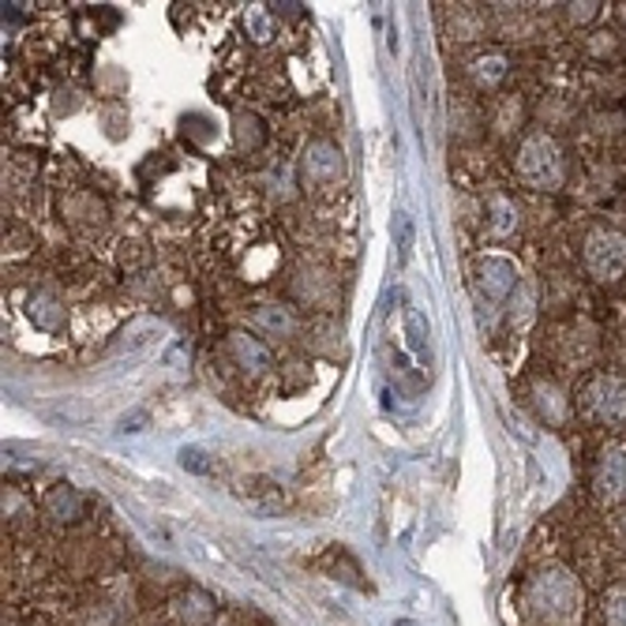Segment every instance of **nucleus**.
<instances>
[{
	"instance_id": "nucleus-1",
	"label": "nucleus",
	"mask_w": 626,
	"mask_h": 626,
	"mask_svg": "<svg viewBox=\"0 0 626 626\" xmlns=\"http://www.w3.org/2000/svg\"><path fill=\"white\" fill-rule=\"evenodd\" d=\"M529 607H533L536 619H544L548 626H567L581 612V586L559 567L541 570L529 581Z\"/></svg>"
},
{
	"instance_id": "nucleus-2",
	"label": "nucleus",
	"mask_w": 626,
	"mask_h": 626,
	"mask_svg": "<svg viewBox=\"0 0 626 626\" xmlns=\"http://www.w3.org/2000/svg\"><path fill=\"white\" fill-rule=\"evenodd\" d=\"M514 170L522 176V184H529L533 192H555L567 181V158H563V147L555 143L548 131H533L518 147Z\"/></svg>"
},
{
	"instance_id": "nucleus-3",
	"label": "nucleus",
	"mask_w": 626,
	"mask_h": 626,
	"mask_svg": "<svg viewBox=\"0 0 626 626\" xmlns=\"http://www.w3.org/2000/svg\"><path fill=\"white\" fill-rule=\"evenodd\" d=\"M581 409L607 428H626V379L623 375H596L581 391Z\"/></svg>"
},
{
	"instance_id": "nucleus-4",
	"label": "nucleus",
	"mask_w": 626,
	"mask_h": 626,
	"mask_svg": "<svg viewBox=\"0 0 626 626\" xmlns=\"http://www.w3.org/2000/svg\"><path fill=\"white\" fill-rule=\"evenodd\" d=\"M586 270L596 281H619L626 275V236L615 229H593L586 236Z\"/></svg>"
},
{
	"instance_id": "nucleus-5",
	"label": "nucleus",
	"mask_w": 626,
	"mask_h": 626,
	"mask_svg": "<svg viewBox=\"0 0 626 626\" xmlns=\"http://www.w3.org/2000/svg\"><path fill=\"white\" fill-rule=\"evenodd\" d=\"M593 496L601 499L604 507H619V502H626V443L604 447L601 457H596Z\"/></svg>"
},
{
	"instance_id": "nucleus-6",
	"label": "nucleus",
	"mask_w": 626,
	"mask_h": 626,
	"mask_svg": "<svg viewBox=\"0 0 626 626\" xmlns=\"http://www.w3.org/2000/svg\"><path fill=\"white\" fill-rule=\"evenodd\" d=\"M518 289V267L507 255H484L476 263V293L488 304H502Z\"/></svg>"
},
{
	"instance_id": "nucleus-7",
	"label": "nucleus",
	"mask_w": 626,
	"mask_h": 626,
	"mask_svg": "<svg viewBox=\"0 0 626 626\" xmlns=\"http://www.w3.org/2000/svg\"><path fill=\"white\" fill-rule=\"evenodd\" d=\"M301 173L308 184H334L346 173V154H341V147L331 143V139H315V143L304 147Z\"/></svg>"
},
{
	"instance_id": "nucleus-8",
	"label": "nucleus",
	"mask_w": 626,
	"mask_h": 626,
	"mask_svg": "<svg viewBox=\"0 0 626 626\" xmlns=\"http://www.w3.org/2000/svg\"><path fill=\"white\" fill-rule=\"evenodd\" d=\"M229 352H233V360L244 368V372H267L270 368V349L263 346L259 338H252V334H233L229 338Z\"/></svg>"
},
{
	"instance_id": "nucleus-9",
	"label": "nucleus",
	"mask_w": 626,
	"mask_h": 626,
	"mask_svg": "<svg viewBox=\"0 0 626 626\" xmlns=\"http://www.w3.org/2000/svg\"><path fill=\"white\" fill-rule=\"evenodd\" d=\"M533 405H536V413H541V420H548V425H563L567 413H570V405H567V398H563L559 386L544 383V379L533 386Z\"/></svg>"
},
{
	"instance_id": "nucleus-10",
	"label": "nucleus",
	"mask_w": 626,
	"mask_h": 626,
	"mask_svg": "<svg viewBox=\"0 0 626 626\" xmlns=\"http://www.w3.org/2000/svg\"><path fill=\"white\" fill-rule=\"evenodd\" d=\"M46 514L53 518V522H60V525L76 522V518L83 514V496H79L76 488H68V484H57V488L49 491V499H46Z\"/></svg>"
},
{
	"instance_id": "nucleus-11",
	"label": "nucleus",
	"mask_w": 626,
	"mask_h": 626,
	"mask_svg": "<svg viewBox=\"0 0 626 626\" xmlns=\"http://www.w3.org/2000/svg\"><path fill=\"white\" fill-rule=\"evenodd\" d=\"M176 615L188 626H199L215 615V601L207 593H199V589H188L184 596H176Z\"/></svg>"
},
{
	"instance_id": "nucleus-12",
	"label": "nucleus",
	"mask_w": 626,
	"mask_h": 626,
	"mask_svg": "<svg viewBox=\"0 0 626 626\" xmlns=\"http://www.w3.org/2000/svg\"><path fill=\"white\" fill-rule=\"evenodd\" d=\"M518 229V207L507 196H491L488 202V233L491 236H510Z\"/></svg>"
},
{
	"instance_id": "nucleus-13",
	"label": "nucleus",
	"mask_w": 626,
	"mask_h": 626,
	"mask_svg": "<svg viewBox=\"0 0 626 626\" xmlns=\"http://www.w3.org/2000/svg\"><path fill=\"white\" fill-rule=\"evenodd\" d=\"M473 79L476 86H499L507 79V57L502 53H488V57L473 60Z\"/></svg>"
},
{
	"instance_id": "nucleus-14",
	"label": "nucleus",
	"mask_w": 626,
	"mask_h": 626,
	"mask_svg": "<svg viewBox=\"0 0 626 626\" xmlns=\"http://www.w3.org/2000/svg\"><path fill=\"white\" fill-rule=\"evenodd\" d=\"M255 323H259V331L275 334V338H289L293 334V320H289L286 308H275V304H263L259 312H255Z\"/></svg>"
},
{
	"instance_id": "nucleus-15",
	"label": "nucleus",
	"mask_w": 626,
	"mask_h": 626,
	"mask_svg": "<svg viewBox=\"0 0 626 626\" xmlns=\"http://www.w3.org/2000/svg\"><path fill=\"white\" fill-rule=\"evenodd\" d=\"M601 607H604V623L607 626H626V586L607 589Z\"/></svg>"
},
{
	"instance_id": "nucleus-16",
	"label": "nucleus",
	"mask_w": 626,
	"mask_h": 626,
	"mask_svg": "<svg viewBox=\"0 0 626 626\" xmlns=\"http://www.w3.org/2000/svg\"><path fill=\"white\" fill-rule=\"evenodd\" d=\"M405 334H409V349L417 352V357H425L428 352V323L425 315L417 312V308H409V315H405Z\"/></svg>"
},
{
	"instance_id": "nucleus-17",
	"label": "nucleus",
	"mask_w": 626,
	"mask_h": 626,
	"mask_svg": "<svg viewBox=\"0 0 626 626\" xmlns=\"http://www.w3.org/2000/svg\"><path fill=\"white\" fill-rule=\"evenodd\" d=\"M181 462H184V470H192V473H210V462H207V454H202L199 447H184Z\"/></svg>"
},
{
	"instance_id": "nucleus-18",
	"label": "nucleus",
	"mask_w": 626,
	"mask_h": 626,
	"mask_svg": "<svg viewBox=\"0 0 626 626\" xmlns=\"http://www.w3.org/2000/svg\"><path fill=\"white\" fill-rule=\"evenodd\" d=\"M601 15V4H570V20L575 23H589Z\"/></svg>"
}]
</instances>
